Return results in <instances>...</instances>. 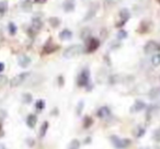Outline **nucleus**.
I'll return each instance as SVG.
<instances>
[{"label": "nucleus", "instance_id": "nucleus-7", "mask_svg": "<svg viewBox=\"0 0 160 149\" xmlns=\"http://www.w3.org/2000/svg\"><path fill=\"white\" fill-rule=\"evenodd\" d=\"M86 46H87V52H94L100 46V41L96 37H89L86 41Z\"/></svg>", "mask_w": 160, "mask_h": 149}, {"label": "nucleus", "instance_id": "nucleus-19", "mask_svg": "<svg viewBox=\"0 0 160 149\" xmlns=\"http://www.w3.org/2000/svg\"><path fill=\"white\" fill-rule=\"evenodd\" d=\"M48 23H49V25H51L52 27L56 29V27H58L60 25V20H59V18H56V17H52V18L48 19Z\"/></svg>", "mask_w": 160, "mask_h": 149}, {"label": "nucleus", "instance_id": "nucleus-29", "mask_svg": "<svg viewBox=\"0 0 160 149\" xmlns=\"http://www.w3.org/2000/svg\"><path fill=\"white\" fill-rule=\"evenodd\" d=\"M92 124V120L89 117V116H86L85 118H83V127L85 128H88V127H90Z\"/></svg>", "mask_w": 160, "mask_h": 149}, {"label": "nucleus", "instance_id": "nucleus-24", "mask_svg": "<svg viewBox=\"0 0 160 149\" xmlns=\"http://www.w3.org/2000/svg\"><path fill=\"white\" fill-rule=\"evenodd\" d=\"M151 64H152L155 67L159 66L160 65V54H155V55H152V57H151Z\"/></svg>", "mask_w": 160, "mask_h": 149}, {"label": "nucleus", "instance_id": "nucleus-2", "mask_svg": "<svg viewBox=\"0 0 160 149\" xmlns=\"http://www.w3.org/2000/svg\"><path fill=\"white\" fill-rule=\"evenodd\" d=\"M110 140H111L112 145L116 149H125L126 147H128L131 145V140L129 139H127V138H121L115 135H112L110 137Z\"/></svg>", "mask_w": 160, "mask_h": 149}, {"label": "nucleus", "instance_id": "nucleus-23", "mask_svg": "<svg viewBox=\"0 0 160 149\" xmlns=\"http://www.w3.org/2000/svg\"><path fill=\"white\" fill-rule=\"evenodd\" d=\"M145 132H146V131H145L144 127L138 126V127H136V129L134 131V134H135V136H136L137 138H140V137H142V136L145 134Z\"/></svg>", "mask_w": 160, "mask_h": 149}, {"label": "nucleus", "instance_id": "nucleus-33", "mask_svg": "<svg viewBox=\"0 0 160 149\" xmlns=\"http://www.w3.org/2000/svg\"><path fill=\"white\" fill-rule=\"evenodd\" d=\"M27 142L29 144V146H30V147H32V146L34 145V140H33V139H28V140H27Z\"/></svg>", "mask_w": 160, "mask_h": 149}, {"label": "nucleus", "instance_id": "nucleus-14", "mask_svg": "<svg viewBox=\"0 0 160 149\" xmlns=\"http://www.w3.org/2000/svg\"><path fill=\"white\" fill-rule=\"evenodd\" d=\"M71 37H72V32L68 29L62 30L59 33V38L62 41H69V40H71Z\"/></svg>", "mask_w": 160, "mask_h": 149}, {"label": "nucleus", "instance_id": "nucleus-1", "mask_svg": "<svg viewBox=\"0 0 160 149\" xmlns=\"http://www.w3.org/2000/svg\"><path fill=\"white\" fill-rule=\"evenodd\" d=\"M83 52V46L80 44H73V45H70L68 46L66 49L64 51L62 55H64L65 58L67 59H70V58H75L77 56L81 55Z\"/></svg>", "mask_w": 160, "mask_h": 149}, {"label": "nucleus", "instance_id": "nucleus-26", "mask_svg": "<svg viewBox=\"0 0 160 149\" xmlns=\"http://www.w3.org/2000/svg\"><path fill=\"white\" fill-rule=\"evenodd\" d=\"M32 100H33V97H32L30 93H24L22 96V102L25 103V104H29V103H31Z\"/></svg>", "mask_w": 160, "mask_h": 149}, {"label": "nucleus", "instance_id": "nucleus-6", "mask_svg": "<svg viewBox=\"0 0 160 149\" xmlns=\"http://www.w3.org/2000/svg\"><path fill=\"white\" fill-rule=\"evenodd\" d=\"M160 49V46L157 42L155 41H149L148 43H146V45L144 46V52L147 55H153L157 51Z\"/></svg>", "mask_w": 160, "mask_h": 149}, {"label": "nucleus", "instance_id": "nucleus-30", "mask_svg": "<svg viewBox=\"0 0 160 149\" xmlns=\"http://www.w3.org/2000/svg\"><path fill=\"white\" fill-rule=\"evenodd\" d=\"M125 37H127V32L124 30H121L118 32V40H124Z\"/></svg>", "mask_w": 160, "mask_h": 149}, {"label": "nucleus", "instance_id": "nucleus-3", "mask_svg": "<svg viewBox=\"0 0 160 149\" xmlns=\"http://www.w3.org/2000/svg\"><path fill=\"white\" fill-rule=\"evenodd\" d=\"M90 82V71L88 68H83L77 77V85L79 87H87Z\"/></svg>", "mask_w": 160, "mask_h": 149}, {"label": "nucleus", "instance_id": "nucleus-4", "mask_svg": "<svg viewBox=\"0 0 160 149\" xmlns=\"http://www.w3.org/2000/svg\"><path fill=\"white\" fill-rule=\"evenodd\" d=\"M29 76H30L29 72H21V73H19V75H17L16 77H13V78L11 79V81H10V86H11L12 88L19 87V86H21L25 80H27V78Z\"/></svg>", "mask_w": 160, "mask_h": 149}, {"label": "nucleus", "instance_id": "nucleus-28", "mask_svg": "<svg viewBox=\"0 0 160 149\" xmlns=\"http://www.w3.org/2000/svg\"><path fill=\"white\" fill-rule=\"evenodd\" d=\"M8 83V78L5 76V75H0V89L2 87H5Z\"/></svg>", "mask_w": 160, "mask_h": 149}, {"label": "nucleus", "instance_id": "nucleus-10", "mask_svg": "<svg viewBox=\"0 0 160 149\" xmlns=\"http://www.w3.org/2000/svg\"><path fill=\"white\" fill-rule=\"evenodd\" d=\"M18 62H19V65H20V67L27 68V67H29V65L31 64V58L27 55H20L18 57Z\"/></svg>", "mask_w": 160, "mask_h": 149}, {"label": "nucleus", "instance_id": "nucleus-15", "mask_svg": "<svg viewBox=\"0 0 160 149\" xmlns=\"http://www.w3.org/2000/svg\"><path fill=\"white\" fill-rule=\"evenodd\" d=\"M36 123H38V117H36V115H34V114H29L27 117V125L30 127V128H34L36 125Z\"/></svg>", "mask_w": 160, "mask_h": 149}, {"label": "nucleus", "instance_id": "nucleus-35", "mask_svg": "<svg viewBox=\"0 0 160 149\" xmlns=\"http://www.w3.org/2000/svg\"><path fill=\"white\" fill-rule=\"evenodd\" d=\"M35 2H38V3H44V2H46V0H35Z\"/></svg>", "mask_w": 160, "mask_h": 149}, {"label": "nucleus", "instance_id": "nucleus-20", "mask_svg": "<svg viewBox=\"0 0 160 149\" xmlns=\"http://www.w3.org/2000/svg\"><path fill=\"white\" fill-rule=\"evenodd\" d=\"M81 38L85 41H87L89 37H91V33H90V30L88 27H85L83 30H81V34H80Z\"/></svg>", "mask_w": 160, "mask_h": 149}, {"label": "nucleus", "instance_id": "nucleus-16", "mask_svg": "<svg viewBox=\"0 0 160 149\" xmlns=\"http://www.w3.org/2000/svg\"><path fill=\"white\" fill-rule=\"evenodd\" d=\"M148 97L149 99H157L160 97V87H156V88H152V89L149 91L148 93Z\"/></svg>", "mask_w": 160, "mask_h": 149}, {"label": "nucleus", "instance_id": "nucleus-11", "mask_svg": "<svg viewBox=\"0 0 160 149\" xmlns=\"http://www.w3.org/2000/svg\"><path fill=\"white\" fill-rule=\"evenodd\" d=\"M111 114V111L108 107H102L97 111V116L100 118H107L108 116H110Z\"/></svg>", "mask_w": 160, "mask_h": 149}, {"label": "nucleus", "instance_id": "nucleus-25", "mask_svg": "<svg viewBox=\"0 0 160 149\" xmlns=\"http://www.w3.org/2000/svg\"><path fill=\"white\" fill-rule=\"evenodd\" d=\"M17 25L14 24L13 22H10L9 24H8V31H9L10 35H14V34L17 33Z\"/></svg>", "mask_w": 160, "mask_h": 149}, {"label": "nucleus", "instance_id": "nucleus-17", "mask_svg": "<svg viewBox=\"0 0 160 149\" xmlns=\"http://www.w3.org/2000/svg\"><path fill=\"white\" fill-rule=\"evenodd\" d=\"M21 8H22L23 11L25 12H30L33 8V5H32L31 0H24L22 3H21Z\"/></svg>", "mask_w": 160, "mask_h": 149}, {"label": "nucleus", "instance_id": "nucleus-8", "mask_svg": "<svg viewBox=\"0 0 160 149\" xmlns=\"http://www.w3.org/2000/svg\"><path fill=\"white\" fill-rule=\"evenodd\" d=\"M145 107H146L145 102H142V100H137V101H135V103L131 107V113H138V112H142Z\"/></svg>", "mask_w": 160, "mask_h": 149}, {"label": "nucleus", "instance_id": "nucleus-22", "mask_svg": "<svg viewBox=\"0 0 160 149\" xmlns=\"http://www.w3.org/2000/svg\"><path fill=\"white\" fill-rule=\"evenodd\" d=\"M68 149H80V142L78 139H72L69 144Z\"/></svg>", "mask_w": 160, "mask_h": 149}, {"label": "nucleus", "instance_id": "nucleus-31", "mask_svg": "<svg viewBox=\"0 0 160 149\" xmlns=\"http://www.w3.org/2000/svg\"><path fill=\"white\" fill-rule=\"evenodd\" d=\"M83 107H85V102H83V101H80L77 105V111H76L77 112V115H80V114H81V111H82Z\"/></svg>", "mask_w": 160, "mask_h": 149}, {"label": "nucleus", "instance_id": "nucleus-36", "mask_svg": "<svg viewBox=\"0 0 160 149\" xmlns=\"http://www.w3.org/2000/svg\"><path fill=\"white\" fill-rule=\"evenodd\" d=\"M0 133H1V125H0Z\"/></svg>", "mask_w": 160, "mask_h": 149}, {"label": "nucleus", "instance_id": "nucleus-12", "mask_svg": "<svg viewBox=\"0 0 160 149\" xmlns=\"http://www.w3.org/2000/svg\"><path fill=\"white\" fill-rule=\"evenodd\" d=\"M57 45H55L53 43V41L52 40H49L48 42L45 44V46H44V53L45 54H51V53H53V52H55L56 49H57Z\"/></svg>", "mask_w": 160, "mask_h": 149}, {"label": "nucleus", "instance_id": "nucleus-21", "mask_svg": "<svg viewBox=\"0 0 160 149\" xmlns=\"http://www.w3.org/2000/svg\"><path fill=\"white\" fill-rule=\"evenodd\" d=\"M8 8L7 1H0V16H3L8 11Z\"/></svg>", "mask_w": 160, "mask_h": 149}, {"label": "nucleus", "instance_id": "nucleus-18", "mask_svg": "<svg viewBox=\"0 0 160 149\" xmlns=\"http://www.w3.org/2000/svg\"><path fill=\"white\" fill-rule=\"evenodd\" d=\"M48 126H49L48 122H44L41 125L40 132H38V136H40L41 138L45 137V135H46V133H47V129H48Z\"/></svg>", "mask_w": 160, "mask_h": 149}, {"label": "nucleus", "instance_id": "nucleus-9", "mask_svg": "<svg viewBox=\"0 0 160 149\" xmlns=\"http://www.w3.org/2000/svg\"><path fill=\"white\" fill-rule=\"evenodd\" d=\"M42 27H43L42 20H41V19H38V18H33L30 30H31L32 32H34V33H36V32H38L41 29H42Z\"/></svg>", "mask_w": 160, "mask_h": 149}, {"label": "nucleus", "instance_id": "nucleus-32", "mask_svg": "<svg viewBox=\"0 0 160 149\" xmlns=\"http://www.w3.org/2000/svg\"><path fill=\"white\" fill-rule=\"evenodd\" d=\"M153 139H155L156 142H160V128L155 131V133H153Z\"/></svg>", "mask_w": 160, "mask_h": 149}, {"label": "nucleus", "instance_id": "nucleus-5", "mask_svg": "<svg viewBox=\"0 0 160 149\" xmlns=\"http://www.w3.org/2000/svg\"><path fill=\"white\" fill-rule=\"evenodd\" d=\"M129 18H131V12H129V10L126 9V8H123L120 11V13H118V23H116V27H123V25L129 20Z\"/></svg>", "mask_w": 160, "mask_h": 149}, {"label": "nucleus", "instance_id": "nucleus-13", "mask_svg": "<svg viewBox=\"0 0 160 149\" xmlns=\"http://www.w3.org/2000/svg\"><path fill=\"white\" fill-rule=\"evenodd\" d=\"M62 8L66 12H71L75 10V0H65Z\"/></svg>", "mask_w": 160, "mask_h": 149}, {"label": "nucleus", "instance_id": "nucleus-27", "mask_svg": "<svg viewBox=\"0 0 160 149\" xmlns=\"http://www.w3.org/2000/svg\"><path fill=\"white\" fill-rule=\"evenodd\" d=\"M35 107H36V110H38V112L43 111V110H44V107H45L44 100H38V102L35 103Z\"/></svg>", "mask_w": 160, "mask_h": 149}, {"label": "nucleus", "instance_id": "nucleus-34", "mask_svg": "<svg viewBox=\"0 0 160 149\" xmlns=\"http://www.w3.org/2000/svg\"><path fill=\"white\" fill-rule=\"evenodd\" d=\"M3 69H5V64H3V62H0V72H2Z\"/></svg>", "mask_w": 160, "mask_h": 149}]
</instances>
